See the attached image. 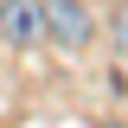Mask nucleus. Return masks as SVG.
<instances>
[{
    "label": "nucleus",
    "instance_id": "obj_1",
    "mask_svg": "<svg viewBox=\"0 0 128 128\" xmlns=\"http://www.w3.org/2000/svg\"><path fill=\"white\" fill-rule=\"evenodd\" d=\"M38 13H45V38H51L58 51H70V58L90 51V38H96V13L83 6V0H45Z\"/></svg>",
    "mask_w": 128,
    "mask_h": 128
},
{
    "label": "nucleus",
    "instance_id": "obj_2",
    "mask_svg": "<svg viewBox=\"0 0 128 128\" xmlns=\"http://www.w3.org/2000/svg\"><path fill=\"white\" fill-rule=\"evenodd\" d=\"M0 38L13 51H32L45 38V13H38V0H0Z\"/></svg>",
    "mask_w": 128,
    "mask_h": 128
},
{
    "label": "nucleus",
    "instance_id": "obj_3",
    "mask_svg": "<svg viewBox=\"0 0 128 128\" xmlns=\"http://www.w3.org/2000/svg\"><path fill=\"white\" fill-rule=\"evenodd\" d=\"M109 32H115V51L128 58V6H115V26H109Z\"/></svg>",
    "mask_w": 128,
    "mask_h": 128
},
{
    "label": "nucleus",
    "instance_id": "obj_4",
    "mask_svg": "<svg viewBox=\"0 0 128 128\" xmlns=\"http://www.w3.org/2000/svg\"><path fill=\"white\" fill-rule=\"evenodd\" d=\"M102 128H128V122H102Z\"/></svg>",
    "mask_w": 128,
    "mask_h": 128
}]
</instances>
